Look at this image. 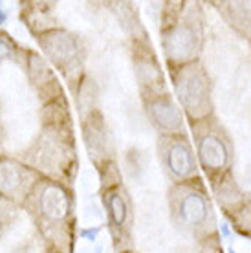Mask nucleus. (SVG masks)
Segmentation results:
<instances>
[{"mask_svg":"<svg viewBox=\"0 0 251 253\" xmlns=\"http://www.w3.org/2000/svg\"><path fill=\"white\" fill-rule=\"evenodd\" d=\"M174 99L189 123L214 116L213 79L202 61L169 66Z\"/></svg>","mask_w":251,"mask_h":253,"instance_id":"20e7f679","label":"nucleus"},{"mask_svg":"<svg viewBox=\"0 0 251 253\" xmlns=\"http://www.w3.org/2000/svg\"><path fill=\"white\" fill-rule=\"evenodd\" d=\"M145 101V110L151 123L154 125L160 134H180L183 132V116L180 105L176 99L165 90L162 94H156L152 97H147Z\"/></svg>","mask_w":251,"mask_h":253,"instance_id":"0eeeda50","label":"nucleus"},{"mask_svg":"<svg viewBox=\"0 0 251 253\" xmlns=\"http://www.w3.org/2000/svg\"><path fill=\"white\" fill-rule=\"evenodd\" d=\"M191 136L198 167L208 176L209 185L216 184L233 172L235 147L231 134L227 132V128L220 123L216 116L191 123Z\"/></svg>","mask_w":251,"mask_h":253,"instance_id":"7ed1b4c3","label":"nucleus"},{"mask_svg":"<svg viewBox=\"0 0 251 253\" xmlns=\"http://www.w3.org/2000/svg\"><path fill=\"white\" fill-rule=\"evenodd\" d=\"M229 220H231L235 231H239L240 235L251 239V198H248L246 206L240 209L237 215L229 216Z\"/></svg>","mask_w":251,"mask_h":253,"instance_id":"ddd939ff","label":"nucleus"},{"mask_svg":"<svg viewBox=\"0 0 251 253\" xmlns=\"http://www.w3.org/2000/svg\"><path fill=\"white\" fill-rule=\"evenodd\" d=\"M84 120V139H86V147L95 164H99V160H103L107 164V156L110 151V138L107 134L103 118L99 116V112H92L88 114Z\"/></svg>","mask_w":251,"mask_h":253,"instance_id":"1a4fd4ad","label":"nucleus"},{"mask_svg":"<svg viewBox=\"0 0 251 253\" xmlns=\"http://www.w3.org/2000/svg\"><path fill=\"white\" fill-rule=\"evenodd\" d=\"M103 204L107 208L108 218L112 222V226L120 231H125L126 224H128V216H130V208H128V198L123 187L120 185H112L108 189L103 191Z\"/></svg>","mask_w":251,"mask_h":253,"instance_id":"9b49d317","label":"nucleus"},{"mask_svg":"<svg viewBox=\"0 0 251 253\" xmlns=\"http://www.w3.org/2000/svg\"><path fill=\"white\" fill-rule=\"evenodd\" d=\"M134 68H136V77H138L143 99L165 92L164 72L158 63L156 53L152 51L151 42L147 41L134 42Z\"/></svg>","mask_w":251,"mask_h":253,"instance_id":"423d86ee","label":"nucleus"},{"mask_svg":"<svg viewBox=\"0 0 251 253\" xmlns=\"http://www.w3.org/2000/svg\"><path fill=\"white\" fill-rule=\"evenodd\" d=\"M158 156L162 169L172 184H182L195 180L200 174L198 160L191 138L185 132L180 134H160L158 138Z\"/></svg>","mask_w":251,"mask_h":253,"instance_id":"39448f33","label":"nucleus"},{"mask_svg":"<svg viewBox=\"0 0 251 253\" xmlns=\"http://www.w3.org/2000/svg\"><path fill=\"white\" fill-rule=\"evenodd\" d=\"M167 202L176 228L189 233L198 242L218 237L213 200L208 193V185L200 176L170 185Z\"/></svg>","mask_w":251,"mask_h":253,"instance_id":"f03ea898","label":"nucleus"},{"mask_svg":"<svg viewBox=\"0 0 251 253\" xmlns=\"http://www.w3.org/2000/svg\"><path fill=\"white\" fill-rule=\"evenodd\" d=\"M229 253H237V252H235V250H229Z\"/></svg>","mask_w":251,"mask_h":253,"instance_id":"4468645a","label":"nucleus"},{"mask_svg":"<svg viewBox=\"0 0 251 253\" xmlns=\"http://www.w3.org/2000/svg\"><path fill=\"white\" fill-rule=\"evenodd\" d=\"M216 9L233 32L251 41V2H218Z\"/></svg>","mask_w":251,"mask_h":253,"instance_id":"f8f14e48","label":"nucleus"},{"mask_svg":"<svg viewBox=\"0 0 251 253\" xmlns=\"http://www.w3.org/2000/svg\"><path fill=\"white\" fill-rule=\"evenodd\" d=\"M209 187L213 191L216 204L222 208V211H224V215H226L227 218L233 215H237L240 209L246 206V202H248V196L242 193L240 185L235 182L233 172H229V174L222 178L220 182L209 185Z\"/></svg>","mask_w":251,"mask_h":253,"instance_id":"9d476101","label":"nucleus"},{"mask_svg":"<svg viewBox=\"0 0 251 253\" xmlns=\"http://www.w3.org/2000/svg\"><path fill=\"white\" fill-rule=\"evenodd\" d=\"M204 13L198 2L167 4L162 28V44L169 66L200 61L204 50Z\"/></svg>","mask_w":251,"mask_h":253,"instance_id":"f257e3e1","label":"nucleus"},{"mask_svg":"<svg viewBox=\"0 0 251 253\" xmlns=\"http://www.w3.org/2000/svg\"><path fill=\"white\" fill-rule=\"evenodd\" d=\"M44 48L48 50L51 61L68 72L70 68L81 66V48L77 44V39L72 33L55 32L48 35V42H44Z\"/></svg>","mask_w":251,"mask_h":253,"instance_id":"6e6552de","label":"nucleus"}]
</instances>
